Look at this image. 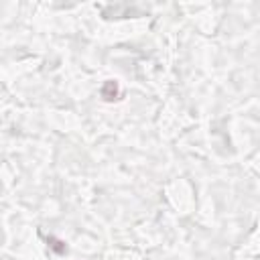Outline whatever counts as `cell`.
Segmentation results:
<instances>
[{"mask_svg":"<svg viewBox=\"0 0 260 260\" xmlns=\"http://www.w3.org/2000/svg\"><path fill=\"white\" fill-rule=\"evenodd\" d=\"M102 95L106 100H116V95H118V83L116 81H108L104 85V89H102Z\"/></svg>","mask_w":260,"mask_h":260,"instance_id":"6da1fadb","label":"cell"}]
</instances>
